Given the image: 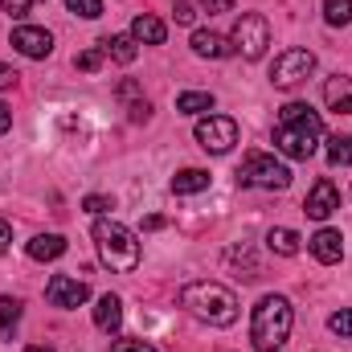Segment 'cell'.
Returning <instances> with one entry per match:
<instances>
[{
    "label": "cell",
    "mask_w": 352,
    "mask_h": 352,
    "mask_svg": "<svg viewBox=\"0 0 352 352\" xmlns=\"http://www.w3.org/2000/svg\"><path fill=\"white\" fill-rule=\"evenodd\" d=\"M324 140V119L307 102H287L274 123V148L291 160H311Z\"/></svg>",
    "instance_id": "1"
},
{
    "label": "cell",
    "mask_w": 352,
    "mask_h": 352,
    "mask_svg": "<svg viewBox=\"0 0 352 352\" xmlns=\"http://www.w3.org/2000/svg\"><path fill=\"white\" fill-rule=\"evenodd\" d=\"M180 307L209 324V328H230L238 320V295L226 287V283H213V278H197V283H184L180 287Z\"/></svg>",
    "instance_id": "2"
},
{
    "label": "cell",
    "mask_w": 352,
    "mask_h": 352,
    "mask_svg": "<svg viewBox=\"0 0 352 352\" xmlns=\"http://www.w3.org/2000/svg\"><path fill=\"white\" fill-rule=\"evenodd\" d=\"M291 324H295V311L283 295H263L254 303V316H250V344L258 352H283L287 336H291Z\"/></svg>",
    "instance_id": "3"
},
{
    "label": "cell",
    "mask_w": 352,
    "mask_h": 352,
    "mask_svg": "<svg viewBox=\"0 0 352 352\" xmlns=\"http://www.w3.org/2000/svg\"><path fill=\"white\" fill-rule=\"evenodd\" d=\"M90 234H94V246H98L102 266H111L115 274H131V270L140 266V238H135L123 221H115V217H98Z\"/></svg>",
    "instance_id": "4"
},
{
    "label": "cell",
    "mask_w": 352,
    "mask_h": 352,
    "mask_svg": "<svg viewBox=\"0 0 352 352\" xmlns=\"http://www.w3.org/2000/svg\"><path fill=\"white\" fill-rule=\"evenodd\" d=\"M230 45L246 62H258L266 54V45H270V25H266L263 12H242L238 25H234V33H230Z\"/></svg>",
    "instance_id": "5"
},
{
    "label": "cell",
    "mask_w": 352,
    "mask_h": 352,
    "mask_svg": "<svg viewBox=\"0 0 352 352\" xmlns=\"http://www.w3.org/2000/svg\"><path fill=\"white\" fill-rule=\"evenodd\" d=\"M238 184H254V188H287L291 184V168L287 164H278L274 156H266V152H250L246 160H242V168H238Z\"/></svg>",
    "instance_id": "6"
},
{
    "label": "cell",
    "mask_w": 352,
    "mask_h": 352,
    "mask_svg": "<svg viewBox=\"0 0 352 352\" xmlns=\"http://www.w3.org/2000/svg\"><path fill=\"white\" fill-rule=\"evenodd\" d=\"M311 74H316V54L311 50H283L274 58V66H270V82L278 90H295Z\"/></svg>",
    "instance_id": "7"
},
{
    "label": "cell",
    "mask_w": 352,
    "mask_h": 352,
    "mask_svg": "<svg viewBox=\"0 0 352 352\" xmlns=\"http://www.w3.org/2000/svg\"><path fill=\"white\" fill-rule=\"evenodd\" d=\"M197 144L205 152H213V156H226L238 144V123L230 115H209V119L197 123Z\"/></svg>",
    "instance_id": "8"
},
{
    "label": "cell",
    "mask_w": 352,
    "mask_h": 352,
    "mask_svg": "<svg viewBox=\"0 0 352 352\" xmlns=\"http://www.w3.org/2000/svg\"><path fill=\"white\" fill-rule=\"evenodd\" d=\"M90 299V287L82 278H74V274H54L50 283H45V303L50 307H82Z\"/></svg>",
    "instance_id": "9"
},
{
    "label": "cell",
    "mask_w": 352,
    "mask_h": 352,
    "mask_svg": "<svg viewBox=\"0 0 352 352\" xmlns=\"http://www.w3.org/2000/svg\"><path fill=\"white\" fill-rule=\"evenodd\" d=\"M336 209H340V192H336V184H332L328 176H320V180L311 184L307 201H303V213H307L311 221H328Z\"/></svg>",
    "instance_id": "10"
},
{
    "label": "cell",
    "mask_w": 352,
    "mask_h": 352,
    "mask_svg": "<svg viewBox=\"0 0 352 352\" xmlns=\"http://www.w3.org/2000/svg\"><path fill=\"white\" fill-rule=\"evenodd\" d=\"M12 50L25 54V58H33V62H41V58L54 54V37L45 29H37V25H16L12 29Z\"/></svg>",
    "instance_id": "11"
},
{
    "label": "cell",
    "mask_w": 352,
    "mask_h": 352,
    "mask_svg": "<svg viewBox=\"0 0 352 352\" xmlns=\"http://www.w3.org/2000/svg\"><path fill=\"white\" fill-rule=\"evenodd\" d=\"M307 250H311L316 263L336 266L340 258H344V238H340V230H320V234L307 238Z\"/></svg>",
    "instance_id": "12"
},
{
    "label": "cell",
    "mask_w": 352,
    "mask_h": 352,
    "mask_svg": "<svg viewBox=\"0 0 352 352\" xmlns=\"http://www.w3.org/2000/svg\"><path fill=\"white\" fill-rule=\"evenodd\" d=\"M192 54L217 62V58H230L234 45H230V37H221V33H213V29H197V33H192Z\"/></svg>",
    "instance_id": "13"
},
{
    "label": "cell",
    "mask_w": 352,
    "mask_h": 352,
    "mask_svg": "<svg viewBox=\"0 0 352 352\" xmlns=\"http://www.w3.org/2000/svg\"><path fill=\"white\" fill-rule=\"evenodd\" d=\"M324 102H328V111H336V115H352V78L332 74V78L324 82Z\"/></svg>",
    "instance_id": "14"
},
{
    "label": "cell",
    "mask_w": 352,
    "mask_h": 352,
    "mask_svg": "<svg viewBox=\"0 0 352 352\" xmlns=\"http://www.w3.org/2000/svg\"><path fill=\"white\" fill-rule=\"evenodd\" d=\"M94 328L98 332H119L123 328V299L119 295H102L94 303Z\"/></svg>",
    "instance_id": "15"
},
{
    "label": "cell",
    "mask_w": 352,
    "mask_h": 352,
    "mask_svg": "<svg viewBox=\"0 0 352 352\" xmlns=\"http://www.w3.org/2000/svg\"><path fill=\"white\" fill-rule=\"evenodd\" d=\"M131 37H135L140 45H164L168 29H164V21H160V16H152V12H140V16L131 21Z\"/></svg>",
    "instance_id": "16"
},
{
    "label": "cell",
    "mask_w": 352,
    "mask_h": 352,
    "mask_svg": "<svg viewBox=\"0 0 352 352\" xmlns=\"http://www.w3.org/2000/svg\"><path fill=\"white\" fill-rule=\"evenodd\" d=\"M98 45H102V54H107V58H115L119 66H131V62H135V54H140V41H135L131 33H115V37H102Z\"/></svg>",
    "instance_id": "17"
},
{
    "label": "cell",
    "mask_w": 352,
    "mask_h": 352,
    "mask_svg": "<svg viewBox=\"0 0 352 352\" xmlns=\"http://www.w3.org/2000/svg\"><path fill=\"white\" fill-rule=\"evenodd\" d=\"M25 250H29L33 263H54V258L66 254V238H62V234H37Z\"/></svg>",
    "instance_id": "18"
},
{
    "label": "cell",
    "mask_w": 352,
    "mask_h": 352,
    "mask_svg": "<svg viewBox=\"0 0 352 352\" xmlns=\"http://www.w3.org/2000/svg\"><path fill=\"white\" fill-rule=\"evenodd\" d=\"M209 180H213V176L205 173V168H180V173L173 176V192H176V197L205 192V188H209Z\"/></svg>",
    "instance_id": "19"
},
{
    "label": "cell",
    "mask_w": 352,
    "mask_h": 352,
    "mask_svg": "<svg viewBox=\"0 0 352 352\" xmlns=\"http://www.w3.org/2000/svg\"><path fill=\"white\" fill-rule=\"evenodd\" d=\"M299 242H303V238H299L295 230H287V226H274V230L266 234V246H270L274 254H283V258H295V254H299Z\"/></svg>",
    "instance_id": "20"
},
{
    "label": "cell",
    "mask_w": 352,
    "mask_h": 352,
    "mask_svg": "<svg viewBox=\"0 0 352 352\" xmlns=\"http://www.w3.org/2000/svg\"><path fill=\"white\" fill-rule=\"evenodd\" d=\"M176 111L180 115H205V111H213V94L209 90H184V94H176Z\"/></svg>",
    "instance_id": "21"
},
{
    "label": "cell",
    "mask_w": 352,
    "mask_h": 352,
    "mask_svg": "<svg viewBox=\"0 0 352 352\" xmlns=\"http://www.w3.org/2000/svg\"><path fill=\"white\" fill-rule=\"evenodd\" d=\"M324 21L332 29H344L352 21V0H324Z\"/></svg>",
    "instance_id": "22"
},
{
    "label": "cell",
    "mask_w": 352,
    "mask_h": 352,
    "mask_svg": "<svg viewBox=\"0 0 352 352\" xmlns=\"http://www.w3.org/2000/svg\"><path fill=\"white\" fill-rule=\"evenodd\" d=\"M328 160L336 168H349L352 164V140L349 135H328Z\"/></svg>",
    "instance_id": "23"
},
{
    "label": "cell",
    "mask_w": 352,
    "mask_h": 352,
    "mask_svg": "<svg viewBox=\"0 0 352 352\" xmlns=\"http://www.w3.org/2000/svg\"><path fill=\"white\" fill-rule=\"evenodd\" d=\"M21 324V299H12V295H0V332L4 336H12V328Z\"/></svg>",
    "instance_id": "24"
},
{
    "label": "cell",
    "mask_w": 352,
    "mask_h": 352,
    "mask_svg": "<svg viewBox=\"0 0 352 352\" xmlns=\"http://www.w3.org/2000/svg\"><path fill=\"white\" fill-rule=\"evenodd\" d=\"M102 58H107V54H102V45H90L87 54H78V58H74V66H78L82 74H94V70L102 66Z\"/></svg>",
    "instance_id": "25"
},
{
    "label": "cell",
    "mask_w": 352,
    "mask_h": 352,
    "mask_svg": "<svg viewBox=\"0 0 352 352\" xmlns=\"http://www.w3.org/2000/svg\"><path fill=\"white\" fill-rule=\"evenodd\" d=\"M66 8H70L74 16H87V21L102 16V0H66Z\"/></svg>",
    "instance_id": "26"
},
{
    "label": "cell",
    "mask_w": 352,
    "mask_h": 352,
    "mask_svg": "<svg viewBox=\"0 0 352 352\" xmlns=\"http://www.w3.org/2000/svg\"><path fill=\"white\" fill-rule=\"evenodd\" d=\"M82 209H87V213H94V217H107V213L115 209V201H111V197H98V192H90L87 201H82Z\"/></svg>",
    "instance_id": "27"
},
{
    "label": "cell",
    "mask_w": 352,
    "mask_h": 352,
    "mask_svg": "<svg viewBox=\"0 0 352 352\" xmlns=\"http://www.w3.org/2000/svg\"><path fill=\"white\" fill-rule=\"evenodd\" d=\"M328 328H332L336 336H352V307H344V311H332Z\"/></svg>",
    "instance_id": "28"
},
{
    "label": "cell",
    "mask_w": 352,
    "mask_h": 352,
    "mask_svg": "<svg viewBox=\"0 0 352 352\" xmlns=\"http://www.w3.org/2000/svg\"><path fill=\"white\" fill-rule=\"evenodd\" d=\"M173 16H176V25H192V21H197V4H192V0H176Z\"/></svg>",
    "instance_id": "29"
},
{
    "label": "cell",
    "mask_w": 352,
    "mask_h": 352,
    "mask_svg": "<svg viewBox=\"0 0 352 352\" xmlns=\"http://www.w3.org/2000/svg\"><path fill=\"white\" fill-rule=\"evenodd\" d=\"M111 352H156V349H152L148 340H115Z\"/></svg>",
    "instance_id": "30"
},
{
    "label": "cell",
    "mask_w": 352,
    "mask_h": 352,
    "mask_svg": "<svg viewBox=\"0 0 352 352\" xmlns=\"http://www.w3.org/2000/svg\"><path fill=\"white\" fill-rule=\"evenodd\" d=\"M0 4H4V12H8V16H16V21H21V16H25L37 0H0Z\"/></svg>",
    "instance_id": "31"
},
{
    "label": "cell",
    "mask_w": 352,
    "mask_h": 352,
    "mask_svg": "<svg viewBox=\"0 0 352 352\" xmlns=\"http://www.w3.org/2000/svg\"><path fill=\"white\" fill-rule=\"evenodd\" d=\"M197 4H201L205 12H230V8H234V0H197Z\"/></svg>",
    "instance_id": "32"
},
{
    "label": "cell",
    "mask_w": 352,
    "mask_h": 352,
    "mask_svg": "<svg viewBox=\"0 0 352 352\" xmlns=\"http://www.w3.org/2000/svg\"><path fill=\"white\" fill-rule=\"evenodd\" d=\"M16 78H21V74H16L12 66H0V90H8L12 82H16Z\"/></svg>",
    "instance_id": "33"
},
{
    "label": "cell",
    "mask_w": 352,
    "mask_h": 352,
    "mask_svg": "<svg viewBox=\"0 0 352 352\" xmlns=\"http://www.w3.org/2000/svg\"><path fill=\"white\" fill-rule=\"evenodd\" d=\"M8 242H12V226H8V221H0V254L8 250Z\"/></svg>",
    "instance_id": "34"
},
{
    "label": "cell",
    "mask_w": 352,
    "mask_h": 352,
    "mask_svg": "<svg viewBox=\"0 0 352 352\" xmlns=\"http://www.w3.org/2000/svg\"><path fill=\"white\" fill-rule=\"evenodd\" d=\"M8 127H12V107L0 102V131H8Z\"/></svg>",
    "instance_id": "35"
},
{
    "label": "cell",
    "mask_w": 352,
    "mask_h": 352,
    "mask_svg": "<svg viewBox=\"0 0 352 352\" xmlns=\"http://www.w3.org/2000/svg\"><path fill=\"white\" fill-rule=\"evenodd\" d=\"M25 352H54V349H50V344H29Z\"/></svg>",
    "instance_id": "36"
}]
</instances>
